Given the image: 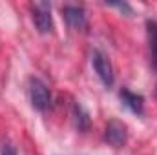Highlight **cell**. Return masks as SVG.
<instances>
[{"instance_id": "6da1fadb", "label": "cell", "mask_w": 157, "mask_h": 155, "mask_svg": "<svg viewBox=\"0 0 157 155\" xmlns=\"http://www.w3.org/2000/svg\"><path fill=\"white\" fill-rule=\"evenodd\" d=\"M91 66L97 73V77L101 78V82L106 88H112L115 82V75H113V66L108 59L106 53H102L101 49H93L91 51Z\"/></svg>"}, {"instance_id": "7a4b0ae2", "label": "cell", "mask_w": 157, "mask_h": 155, "mask_svg": "<svg viewBox=\"0 0 157 155\" xmlns=\"http://www.w3.org/2000/svg\"><path fill=\"white\" fill-rule=\"evenodd\" d=\"M28 93H29L31 106H33L37 112H46V110L51 106V93H49L48 86H46L42 80L31 78V80H29Z\"/></svg>"}, {"instance_id": "3957f363", "label": "cell", "mask_w": 157, "mask_h": 155, "mask_svg": "<svg viewBox=\"0 0 157 155\" xmlns=\"http://www.w3.org/2000/svg\"><path fill=\"white\" fill-rule=\"evenodd\" d=\"M31 17L40 33H49L53 29V18H51V6L48 2H35L31 4Z\"/></svg>"}, {"instance_id": "277c9868", "label": "cell", "mask_w": 157, "mask_h": 155, "mask_svg": "<svg viewBox=\"0 0 157 155\" xmlns=\"http://www.w3.org/2000/svg\"><path fill=\"white\" fill-rule=\"evenodd\" d=\"M104 139H106L108 144H112L115 148L124 146L126 141H128V128H126V124L121 122V120H115V119L110 120L106 124V130H104Z\"/></svg>"}, {"instance_id": "5b68a950", "label": "cell", "mask_w": 157, "mask_h": 155, "mask_svg": "<svg viewBox=\"0 0 157 155\" xmlns=\"http://www.w3.org/2000/svg\"><path fill=\"white\" fill-rule=\"evenodd\" d=\"M62 15L68 22V26L71 29H77V31H82L88 28V18H86V11L80 7V6H64L62 7Z\"/></svg>"}, {"instance_id": "8992f818", "label": "cell", "mask_w": 157, "mask_h": 155, "mask_svg": "<svg viewBox=\"0 0 157 155\" xmlns=\"http://www.w3.org/2000/svg\"><path fill=\"white\" fill-rule=\"evenodd\" d=\"M119 95H121V100H122V104L126 108H130L135 115H143V112H144V99H143V95H137V93H133L128 88H122Z\"/></svg>"}, {"instance_id": "52a82bcc", "label": "cell", "mask_w": 157, "mask_h": 155, "mask_svg": "<svg viewBox=\"0 0 157 155\" xmlns=\"http://www.w3.org/2000/svg\"><path fill=\"white\" fill-rule=\"evenodd\" d=\"M146 35H148V49H150V62L157 73V22L148 20L146 22Z\"/></svg>"}, {"instance_id": "ba28073f", "label": "cell", "mask_w": 157, "mask_h": 155, "mask_svg": "<svg viewBox=\"0 0 157 155\" xmlns=\"http://www.w3.org/2000/svg\"><path fill=\"white\" fill-rule=\"evenodd\" d=\"M71 115H73V122H75V128H77L78 131H88V130H90L91 119H90V113L84 110L82 104H78V102L73 104V112H71Z\"/></svg>"}, {"instance_id": "9c48e42d", "label": "cell", "mask_w": 157, "mask_h": 155, "mask_svg": "<svg viewBox=\"0 0 157 155\" xmlns=\"http://www.w3.org/2000/svg\"><path fill=\"white\" fill-rule=\"evenodd\" d=\"M2 155H17V150H15L11 144H4V148H2Z\"/></svg>"}]
</instances>
